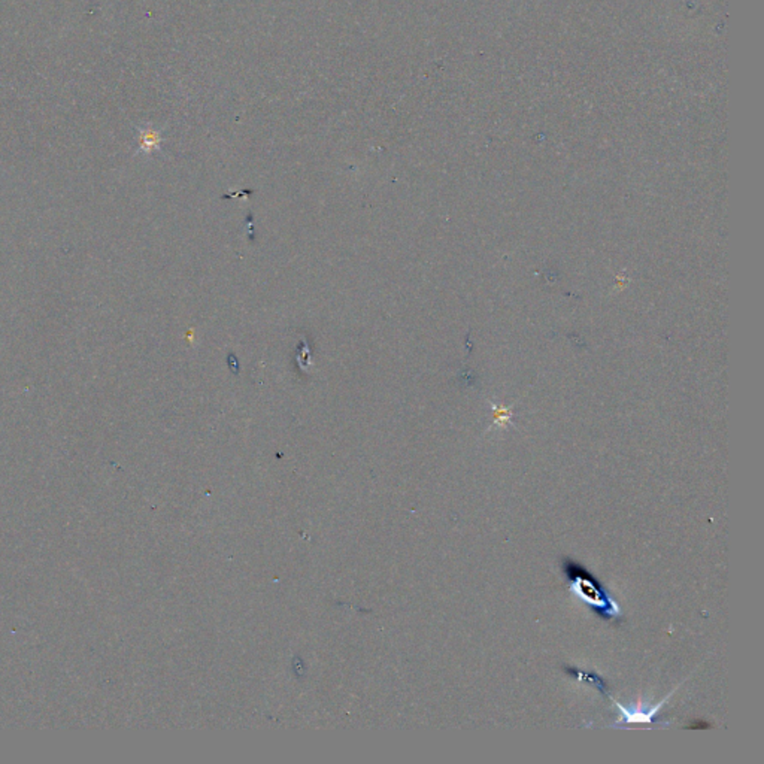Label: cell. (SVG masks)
Wrapping results in <instances>:
<instances>
[{
  "label": "cell",
  "instance_id": "obj_1",
  "mask_svg": "<svg viewBox=\"0 0 764 764\" xmlns=\"http://www.w3.org/2000/svg\"><path fill=\"white\" fill-rule=\"evenodd\" d=\"M565 574L569 579V588L572 590V593H575L579 599H582L584 602L593 606L594 611L599 612L607 620H614L620 615V607L611 599V596L606 593L605 587L587 569L578 565L576 561L566 558Z\"/></svg>",
  "mask_w": 764,
  "mask_h": 764
},
{
  "label": "cell",
  "instance_id": "obj_2",
  "mask_svg": "<svg viewBox=\"0 0 764 764\" xmlns=\"http://www.w3.org/2000/svg\"><path fill=\"white\" fill-rule=\"evenodd\" d=\"M670 694H672V693H670ZM670 694H669V696H670ZM669 696H667L666 698H663V701H661L657 706L652 707V709H649L648 712H645V709H643V707H640V706L634 707V709L630 711V709H627V707H624L623 705H620V703H616V702H615L616 707H618L620 712L623 714V715H621V716H623V720H620L616 724H620V723H656L654 716H656V714L661 709V706L665 705V702L667 701Z\"/></svg>",
  "mask_w": 764,
  "mask_h": 764
},
{
  "label": "cell",
  "instance_id": "obj_3",
  "mask_svg": "<svg viewBox=\"0 0 764 764\" xmlns=\"http://www.w3.org/2000/svg\"><path fill=\"white\" fill-rule=\"evenodd\" d=\"M160 144V136L159 133L155 130H151V128H146V130H144L141 133V150L145 151V153H151L153 150H155Z\"/></svg>",
  "mask_w": 764,
  "mask_h": 764
}]
</instances>
